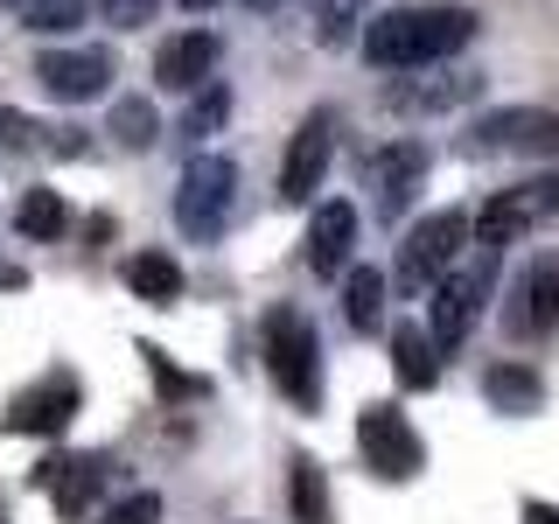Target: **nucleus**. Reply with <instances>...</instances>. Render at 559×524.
<instances>
[{"instance_id":"f257e3e1","label":"nucleus","mask_w":559,"mask_h":524,"mask_svg":"<svg viewBox=\"0 0 559 524\" xmlns=\"http://www.w3.org/2000/svg\"><path fill=\"white\" fill-rule=\"evenodd\" d=\"M483 14L462 8V0H427V8H384L364 22V57L378 70H427V63H448L476 43Z\"/></svg>"},{"instance_id":"f03ea898","label":"nucleus","mask_w":559,"mask_h":524,"mask_svg":"<svg viewBox=\"0 0 559 524\" xmlns=\"http://www.w3.org/2000/svg\"><path fill=\"white\" fill-rule=\"evenodd\" d=\"M259 343H266V371L280 384V398H287L294 413H314V406H322V336H314L308 314L294 308V301L266 308Z\"/></svg>"},{"instance_id":"7ed1b4c3","label":"nucleus","mask_w":559,"mask_h":524,"mask_svg":"<svg viewBox=\"0 0 559 524\" xmlns=\"http://www.w3.org/2000/svg\"><path fill=\"white\" fill-rule=\"evenodd\" d=\"M231 203H238V162H224V154H197V162L182 168V182H175V224L197 245L224 238Z\"/></svg>"},{"instance_id":"20e7f679","label":"nucleus","mask_w":559,"mask_h":524,"mask_svg":"<svg viewBox=\"0 0 559 524\" xmlns=\"http://www.w3.org/2000/svg\"><path fill=\"white\" fill-rule=\"evenodd\" d=\"M357 448H364V468H371L378 483H413L419 468H427V441H419V427L392 398H378V406L357 413Z\"/></svg>"},{"instance_id":"39448f33","label":"nucleus","mask_w":559,"mask_h":524,"mask_svg":"<svg viewBox=\"0 0 559 524\" xmlns=\"http://www.w3.org/2000/svg\"><path fill=\"white\" fill-rule=\"evenodd\" d=\"M462 245H468V210H433V217H419L406 231V245H399V287L427 294L433 279L462 259Z\"/></svg>"},{"instance_id":"423d86ee","label":"nucleus","mask_w":559,"mask_h":524,"mask_svg":"<svg viewBox=\"0 0 559 524\" xmlns=\"http://www.w3.org/2000/svg\"><path fill=\"white\" fill-rule=\"evenodd\" d=\"M364 182H371V210L384 224H399L419 196V182H427V140H392V147H378L371 162H364Z\"/></svg>"},{"instance_id":"0eeeda50","label":"nucleus","mask_w":559,"mask_h":524,"mask_svg":"<svg viewBox=\"0 0 559 524\" xmlns=\"http://www.w3.org/2000/svg\"><path fill=\"white\" fill-rule=\"evenodd\" d=\"M468 147L476 154H559V112H538V105H497L468 127Z\"/></svg>"},{"instance_id":"6e6552de","label":"nucleus","mask_w":559,"mask_h":524,"mask_svg":"<svg viewBox=\"0 0 559 524\" xmlns=\"http://www.w3.org/2000/svg\"><path fill=\"white\" fill-rule=\"evenodd\" d=\"M483 294H489V259L468 266V273H441V279H433V287H427V336H433V349H462L468 322H476V308H483Z\"/></svg>"},{"instance_id":"1a4fd4ad","label":"nucleus","mask_w":559,"mask_h":524,"mask_svg":"<svg viewBox=\"0 0 559 524\" xmlns=\"http://www.w3.org/2000/svg\"><path fill=\"white\" fill-rule=\"evenodd\" d=\"M35 84H43L57 105H92L112 84V57L105 49H43L35 57Z\"/></svg>"},{"instance_id":"9d476101","label":"nucleus","mask_w":559,"mask_h":524,"mask_svg":"<svg viewBox=\"0 0 559 524\" xmlns=\"http://www.w3.org/2000/svg\"><path fill=\"white\" fill-rule=\"evenodd\" d=\"M483 92V70L468 63H448V70H427V78H399L384 105H392L399 119H427V112H454V105H468Z\"/></svg>"},{"instance_id":"9b49d317","label":"nucleus","mask_w":559,"mask_h":524,"mask_svg":"<svg viewBox=\"0 0 559 524\" xmlns=\"http://www.w3.org/2000/svg\"><path fill=\"white\" fill-rule=\"evenodd\" d=\"M329 154H336V127H329V112H308L287 140V162H280V203H308L329 175Z\"/></svg>"},{"instance_id":"f8f14e48","label":"nucleus","mask_w":559,"mask_h":524,"mask_svg":"<svg viewBox=\"0 0 559 524\" xmlns=\"http://www.w3.org/2000/svg\"><path fill=\"white\" fill-rule=\"evenodd\" d=\"M349 252H357V210L322 203L308 217V231H301V266L314 279H329V273H349Z\"/></svg>"},{"instance_id":"ddd939ff","label":"nucleus","mask_w":559,"mask_h":524,"mask_svg":"<svg viewBox=\"0 0 559 524\" xmlns=\"http://www.w3.org/2000/svg\"><path fill=\"white\" fill-rule=\"evenodd\" d=\"M78 378L70 371H49L43 384H28L22 398L8 406V433H63L70 419H78Z\"/></svg>"},{"instance_id":"4468645a","label":"nucleus","mask_w":559,"mask_h":524,"mask_svg":"<svg viewBox=\"0 0 559 524\" xmlns=\"http://www.w3.org/2000/svg\"><path fill=\"white\" fill-rule=\"evenodd\" d=\"M210 70H217V35L210 28H182L154 49V84L162 92H203Z\"/></svg>"},{"instance_id":"2eb2a0df","label":"nucleus","mask_w":559,"mask_h":524,"mask_svg":"<svg viewBox=\"0 0 559 524\" xmlns=\"http://www.w3.org/2000/svg\"><path fill=\"white\" fill-rule=\"evenodd\" d=\"M43 489H49V503H57V517L78 524L84 511H92V497L105 489V462H98V454H63V462H43Z\"/></svg>"},{"instance_id":"dca6fc26","label":"nucleus","mask_w":559,"mask_h":524,"mask_svg":"<svg viewBox=\"0 0 559 524\" xmlns=\"http://www.w3.org/2000/svg\"><path fill=\"white\" fill-rule=\"evenodd\" d=\"M538 217H546V210H538V196L532 189H497V196H489L476 217V231H483V245L489 252H503V245H518V238H532L538 231Z\"/></svg>"},{"instance_id":"f3484780","label":"nucleus","mask_w":559,"mask_h":524,"mask_svg":"<svg viewBox=\"0 0 559 524\" xmlns=\"http://www.w3.org/2000/svg\"><path fill=\"white\" fill-rule=\"evenodd\" d=\"M559 322V259H538L518 279V308H511V336H546Z\"/></svg>"},{"instance_id":"a211bd4d","label":"nucleus","mask_w":559,"mask_h":524,"mask_svg":"<svg viewBox=\"0 0 559 524\" xmlns=\"http://www.w3.org/2000/svg\"><path fill=\"white\" fill-rule=\"evenodd\" d=\"M483 398H489L497 413L524 419V413H538V406H546V384H538V371H532V364L503 357V364H489V371H483Z\"/></svg>"},{"instance_id":"6ab92c4d","label":"nucleus","mask_w":559,"mask_h":524,"mask_svg":"<svg viewBox=\"0 0 559 524\" xmlns=\"http://www.w3.org/2000/svg\"><path fill=\"white\" fill-rule=\"evenodd\" d=\"M392 371H399L406 392H427V384L441 378V349H433V336L419 322H399L392 329Z\"/></svg>"},{"instance_id":"aec40b11","label":"nucleus","mask_w":559,"mask_h":524,"mask_svg":"<svg viewBox=\"0 0 559 524\" xmlns=\"http://www.w3.org/2000/svg\"><path fill=\"white\" fill-rule=\"evenodd\" d=\"M287 497H294V524H329L336 511H329V476L314 454H294L287 462Z\"/></svg>"},{"instance_id":"412c9836","label":"nucleus","mask_w":559,"mask_h":524,"mask_svg":"<svg viewBox=\"0 0 559 524\" xmlns=\"http://www.w3.org/2000/svg\"><path fill=\"white\" fill-rule=\"evenodd\" d=\"M127 287L140 294V301L168 308V301H182V266H175L168 252H133L127 259Z\"/></svg>"},{"instance_id":"4be33fe9","label":"nucleus","mask_w":559,"mask_h":524,"mask_svg":"<svg viewBox=\"0 0 559 524\" xmlns=\"http://www.w3.org/2000/svg\"><path fill=\"white\" fill-rule=\"evenodd\" d=\"M343 314H349V329H371L384 322V273L378 266H349L343 273Z\"/></svg>"},{"instance_id":"5701e85b","label":"nucleus","mask_w":559,"mask_h":524,"mask_svg":"<svg viewBox=\"0 0 559 524\" xmlns=\"http://www.w3.org/2000/svg\"><path fill=\"white\" fill-rule=\"evenodd\" d=\"M63 224H70V210L57 189H28L22 203H14V231L35 238V245H49V238H63Z\"/></svg>"},{"instance_id":"b1692460","label":"nucleus","mask_w":559,"mask_h":524,"mask_svg":"<svg viewBox=\"0 0 559 524\" xmlns=\"http://www.w3.org/2000/svg\"><path fill=\"white\" fill-rule=\"evenodd\" d=\"M105 133L119 140V147H154V140H162V119H154V105L147 98H119L112 105V119H105Z\"/></svg>"},{"instance_id":"393cba45","label":"nucleus","mask_w":559,"mask_h":524,"mask_svg":"<svg viewBox=\"0 0 559 524\" xmlns=\"http://www.w3.org/2000/svg\"><path fill=\"white\" fill-rule=\"evenodd\" d=\"M14 8H22L28 35H70L84 14H92V0H14Z\"/></svg>"},{"instance_id":"a878e982","label":"nucleus","mask_w":559,"mask_h":524,"mask_svg":"<svg viewBox=\"0 0 559 524\" xmlns=\"http://www.w3.org/2000/svg\"><path fill=\"white\" fill-rule=\"evenodd\" d=\"M364 22V0H314V43L322 49H343Z\"/></svg>"},{"instance_id":"bb28decb","label":"nucleus","mask_w":559,"mask_h":524,"mask_svg":"<svg viewBox=\"0 0 559 524\" xmlns=\"http://www.w3.org/2000/svg\"><path fill=\"white\" fill-rule=\"evenodd\" d=\"M140 357H147V378L162 384V398H168V406H175V398H203V392H210L203 378L175 371V364H168V349H154V343H147V349H140Z\"/></svg>"},{"instance_id":"cd10ccee","label":"nucleus","mask_w":559,"mask_h":524,"mask_svg":"<svg viewBox=\"0 0 559 524\" xmlns=\"http://www.w3.org/2000/svg\"><path fill=\"white\" fill-rule=\"evenodd\" d=\"M224 112H231V92H224V84H210V92L189 105V119H182V133L189 140H203V133H217L224 127Z\"/></svg>"},{"instance_id":"c85d7f7f","label":"nucleus","mask_w":559,"mask_h":524,"mask_svg":"<svg viewBox=\"0 0 559 524\" xmlns=\"http://www.w3.org/2000/svg\"><path fill=\"white\" fill-rule=\"evenodd\" d=\"M92 8H98V14H105L112 28H147L162 0H92Z\"/></svg>"},{"instance_id":"c756f323","label":"nucleus","mask_w":559,"mask_h":524,"mask_svg":"<svg viewBox=\"0 0 559 524\" xmlns=\"http://www.w3.org/2000/svg\"><path fill=\"white\" fill-rule=\"evenodd\" d=\"M154 517H162V497H154V489H133L127 503L105 511V524H154Z\"/></svg>"},{"instance_id":"7c9ffc66","label":"nucleus","mask_w":559,"mask_h":524,"mask_svg":"<svg viewBox=\"0 0 559 524\" xmlns=\"http://www.w3.org/2000/svg\"><path fill=\"white\" fill-rule=\"evenodd\" d=\"M35 133H43V127H35L28 112H14V105H0V140H8V147H35Z\"/></svg>"},{"instance_id":"2f4dec72","label":"nucleus","mask_w":559,"mask_h":524,"mask_svg":"<svg viewBox=\"0 0 559 524\" xmlns=\"http://www.w3.org/2000/svg\"><path fill=\"white\" fill-rule=\"evenodd\" d=\"M532 196H538V210H552V217H559V175H546V182H532Z\"/></svg>"},{"instance_id":"473e14b6","label":"nucleus","mask_w":559,"mask_h":524,"mask_svg":"<svg viewBox=\"0 0 559 524\" xmlns=\"http://www.w3.org/2000/svg\"><path fill=\"white\" fill-rule=\"evenodd\" d=\"M524 524H559V511H552V503H532V511H524Z\"/></svg>"},{"instance_id":"72a5a7b5","label":"nucleus","mask_w":559,"mask_h":524,"mask_svg":"<svg viewBox=\"0 0 559 524\" xmlns=\"http://www.w3.org/2000/svg\"><path fill=\"white\" fill-rule=\"evenodd\" d=\"M245 8H252V14H273V8H287V0H245Z\"/></svg>"},{"instance_id":"f704fd0d","label":"nucleus","mask_w":559,"mask_h":524,"mask_svg":"<svg viewBox=\"0 0 559 524\" xmlns=\"http://www.w3.org/2000/svg\"><path fill=\"white\" fill-rule=\"evenodd\" d=\"M182 8H189V14H203V8H217V0H182Z\"/></svg>"}]
</instances>
